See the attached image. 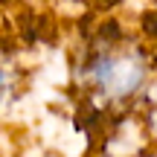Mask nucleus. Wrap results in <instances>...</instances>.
<instances>
[{"label": "nucleus", "instance_id": "obj_1", "mask_svg": "<svg viewBox=\"0 0 157 157\" xmlns=\"http://www.w3.org/2000/svg\"><path fill=\"white\" fill-rule=\"evenodd\" d=\"M151 82V56L125 38H105L84 50L78 84L99 108H125L143 99Z\"/></svg>", "mask_w": 157, "mask_h": 157}, {"label": "nucleus", "instance_id": "obj_3", "mask_svg": "<svg viewBox=\"0 0 157 157\" xmlns=\"http://www.w3.org/2000/svg\"><path fill=\"white\" fill-rule=\"evenodd\" d=\"M143 99H146V125H148V131H151V137L157 143V82H148Z\"/></svg>", "mask_w": 157, "mask_h": 157}, {"label": "nucleus", "instance_id": "obj_2", "mask_svg": "<svg viewBox=\"0 0 157 157\" xmlns=\"http://www.w3.org/2000/svg\"><path fill=\"white\" fill-rule=\"evenodd\" d=\"M21 67H17L15 56L0 50V117L9 113V108L21 96Z\"/></svg>", "mask_w": 157, "mask_h": 157}]
</instances>
